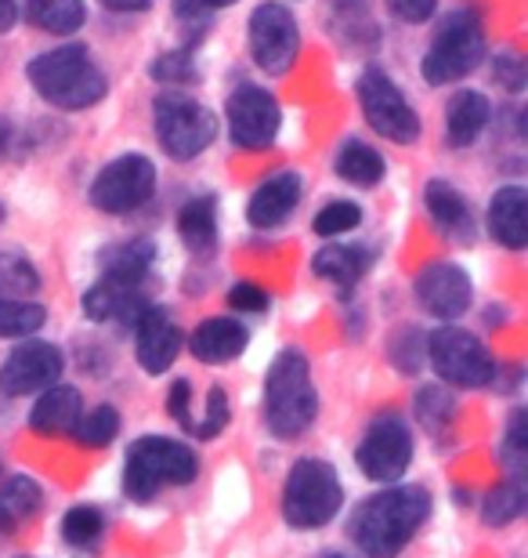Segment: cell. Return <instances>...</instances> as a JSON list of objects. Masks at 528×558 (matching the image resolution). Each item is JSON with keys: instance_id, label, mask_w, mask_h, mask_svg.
<instances>
[{"instance_id": "d6986e66", "label": "cell", "mask_w": 528, "mask_h": 558, "mask_svg": "<svg viewBox=\"0 0 528 558\" xmlns=\"http://www.w3.org/2000/svg\"><path fill=\"white\" fill-rule=\"evenodd\" d=\"M81 414H84L81 388L54 381L51 388L37 392V403L29 410V428L37 435H48V439H59V435H73Z\"/></svg>"}, {"instance_id": "f5cc1de1", "label": "cell", "mask_w": 528, "mask_h": 558, "mask_svg": "<svg viewBox=\"0 0 528 558\" xmlns=\"http://www.w3.org/2000/svg\"><path fill=\"white\" fill-rule=\"evenodd\" d=\"M19 558H29V555H19Z\"/></svg>"}, {"instance_id": "681fc988", "label": "cell", "mask_w": 528, "mask_h": 558, "mask_svg": "<svg viewBox=\"0 0 528 558\" xmlns=\"http://www.w3.org/2000/svg\"><path fill=\"white\" fill-rule=\"evenodd\" d=\"M322 558H352V555H344V551H326Z\"/></svg>"}, {"instance_id": "52a82bcc", "label": "cell", "mask_w": 528, "mask_h": 558, "mask_svg": "<svg viewBox=\"0 0 528 558\" xmlns=\"http://www.w3.org/2000/svg\"><path fill=\"white\" fill-rule=\"evenodd\" d=\"M427 363L453 388H486L496 381L500 371L481 338L464 327H453V323L427 333Z\"/></svg>"}, {"instance_id": "7a4b0ae2", "label": "cell", "mask_w": 528, "mask_h": 558, "mask_svg": "<svg viewBox=\"0 0 528 558\" xmlns=\"http://www.w3.org/2000/svg\"><path fill=\"white\" fill-rule=\"evenodd\" d=\"M26 76L44 102L65 109V113L91 109L109 92L106 70L91 59L84 44H62V48L37 54V59H29Z\"/></svg>"}, {"instance_id": "2e32d148", "label": "cell", "mask_w": 528, "mask_h": 558, "mask_svg": "<svg viewBox=\"0 0 528 558\" xmlns=\"http://www.w3.org/2000/svg\"><path fill=\"white\" fill-rule=\"evenodd\" d=\"M131 327H134V355H138L142 371L152 377L171 371L177 352H182V330H177V323L167 316V308L149 301Z\"/></svg>"}, {"instance_id": "4fadbf2b", "label": "cell", "mask_w": 528, "mask_h": 558, "mask_svg": "<svg viewBox=\"0 0 528 558\" xmlns=\"http://www.w3.org/2000/svg\"><path fill=\"white\" fill-rule=\"evenodd\" d=\"M224 120H229V135L240 149L261 153L275 145L279 128H283V109H279L275 95H268L265 87L243 84L240 92L229 95Z\"/></svg>"}, {"instance_id": "603a6c76", "label": "cell", "mask_w": 528, "mask_h": 558, "mask_svg": "<svg viewBox=\"0 0 528 558\" xmlns=\"http://www.w3.org/2000/svg\"><path fill=\"white\" fill-rule=\"evenodd\" d=\"M145 305H149V301L142 298V290L109 283V279H98V283L84 294V316L95 323H109V319L134 323Z\"/></svg>"}, {"instance_id": "484cf974", "label": "cell", "mask_w": 528, "mask_h": 558, "mask_svg": "<svg viewBox=\"0 0 528 558\" xmlns=\"http://www.w3.org/2000/svg\"><path fill=\"white\" fill-rule=\"evenodd\" d=\"M156 262V247L145 240H131V243H120V247H109L102 254V279L109 283H120V287H134L142 290L145 276H149Z\"/></svg>"}, {"instance_id": "3957f363", "label": "cell", "mask_w": 528, "mask_h": 558, "mask_svg": "<svg viewBox=\"0 0 528 558\" xmlns=\"http://www.w3.org/2000/svg\"><path fill=\"white\" fill-rule=\"evenodd\" d=\"M319 417V392L305 352H279L265 377V424L275 439H300Z\"/></svg>"}, {"instance_id": "1f68e13d", "label": "cell", "mask_w": 528, "mask_h": 558, "mask_svg": "<svg viewBox=\"0 0 528 558\" xmlns=\"http://www.w3.org/2000/svg\"><path fill=\"white\" fill-rule=\"evenodd\" d=\"M40 290V272L26 254L0 247V298H33Z\"/></svg>"}, {"instance_id": "60d3db41", "label": "cell", "mask_w": 528, "mask_h": 558, "mask_svg": "<svg viewBox=\"0 0 528 558\" xmlns=\"http://www.w3.org/2000/svg\"><path fill=\"white\" fill-rule=\"evenodd\" d=\"M152 76H156V81H167V84L193 81L196 65H193V59H188L185 51H174V54H163V59L152 65Z\"/></svg>"}, {"instance_id": "ba28073f", "label": "cell", "mask_w": 528, "mask_h": 558, "mask_svg": "<svg viewBox=\"0 0 528 558\" xmlns=\"http://www.w3.org/2000/svg\"><path fill=\"white\" fill-rule=\"evenodd\" d=\"M156 138L171 160H196L218 138V120L213 113L188 95H163L152 106Z\"/></svg>"}, {"instance_id": "44dd1931", "label": "cell", "mask_w": 528, "mask_h": 558, "mask_svg": "<svg viewBox=\"0 0 528 558\" xmlns=\"http://www.w3.org/2000/svg\"><path fill=\"white\" fill-rule=\"evenodd\" d=\"M489 236L507 251H521L528 243V193L521 185H503L489 199Z\"/></svg>"}, {"instance_id": "ffe728a7", "label": "cell", "mask_w": 528, "mask_h": 558, "mask_svg": "<svg viewBox=\"0 0 528 558\" xmlns=\"http://www.w3.org/2000/svg\"><path fill=\"white\" fill-rule=\"evenodd\" d=\"M423 204H427V215L434 221V229L442 232V236L459 240V243L475 240V215H470V204L453 182H442V178L427 182Z\"/></svg>"}, {"instance_id": "74e56055", "label": "cell", "mask_w": 528, "mask_h": 558, "mask_svg": "<svg viewBox=\"0 0 528 558\" xmlns=\"http://www.w3.org/2000/svg\"><path fill=\"white\" fill-rule=\"evenodd\" d=\"M391 360L402 374H417L420 363L427 360V338L417 327H402L391 341Z\"/></svg>"}, {"instance_id": "6da1fadb", "label": "cell", "mask_w": 528, "mask_h": 558, "mask_svg": "<svg viewBox=\"0 0 528 558\" xmlns=\"http://www.w3.org/2000/svg\"><path fill=\"white\" fill-rule=\"evenodd\" d=\"M431 494L423 486H384L366 497L347 519V537L366 558H398L431 519Z\"/></svg>"}, {"instance_id": "cb8c5ba5", "label": "cell", "mask_w": 528, "mask_h": 558, "mask_svg": "<svg viewBox=\"0 0 528 558\" xmlns=\"http://www.w3.org/2000/svg\"><path fill=\"white\" fill-rule=\"evenodd\" d=\"M373 265V251L369 247H352V243H326L311 258V272L319 279H330L336 287H355L358 279Z\"/></svg>"}, {"instance_id": "e575fe53", "label": "cell", "mask_w": 528, "mask_h": 558, "mask_svg": "<svg viewBox=\"0 0 528 558\" xmlns=\"http://www.w3.org/2000/svg\"><path fill=\"white\" fill-rule=\"evenodd\" d=\"M417 421L423 424L434 439L453 432V421H456V399L445 392V388H423L417 396Z\"/></svg>"}, {"instance_id": "ac0fdd59", "label": "cell", "mask_w": 528, "mask_h": 558, "mask_svg": "<svg viewBox=\"0 0 528 558\" xmlns=\"http://www.w3.org/2000/svg\"><path fill=\"white\" fill-rule=\"evenodd\" d=\"M246 344H250V330H246L240 319L213 316V319H204L193 330V338H188V352H193L199 363L221 366V363L240 360V355L246 352Z\"/></svg>"}, {"instance_id": "8fae6325", "label": "cell", "mask_w": 528, "mask_h": 558, "mask_svg": "<svg viewBox=\"0 0 528 558\" xmlns=\"http://www.w3.org/2000/svg\"><path fill=\"white\" fill-rule=\"evenodd\" d=\"M355 461L363 468L369 483L391 486L409 472L413 464V428L406 417L398 414H380L366 428L363 442L355 450Z\"/></svg>"}, {"instance_id": "5bb4252c", "label": "cell", "mask_w": 528, "mask_h": 558, "mask_svg": "<svg viewBox=\"0 0 528 558\" xmlns=\"http://www.w3.org/2000/svg\"><path fill=\"white\" fill-rule=\"evenodd\" d=\"M65 371V355L51 341H22L8 360L0 363V392L11 399L37 396L51 388Z\"/></svg>"}, {"instance_id": "d4e9b609", "label": "cell", "mask_w": 528, "mask_h": 558, "mask_svg": "<svg viewBox=\"0 0 528 558\" xmlns=\"http://www.w3.org/2000/svg\"><path fill=\"white\" fill-rule=\"evenodd\" d=\"M40 508H44V489L37 478L22 472L0 478V537H8L19 522L40 515Z\"/></svg>"}, {"instance_id": "4316f807", "label": "cell", "mask_w": 528, "mask_h": 558, "mask_svg": "<svg viewBox=\"0 0 528 558\" xmlns=\"http://www.w3.org/2000/svg\"><path fill=\"white\" fill-rule=\"evenodd\" d=\"M177 236L193 254H210L218 247V199L193 196L177 210Z\"/></svg>"}, {"instance_id": "7bdbcfd3", "label": "cell", "mask_w": 528, "mask_h": 558, "mask_svg": "<svg viewBox=\"0 0 528 558\" xmlns=\"http://www.w3.org/2000/svg\"><path fill=\"white\" fill-rule=\"evenodd\" d=\"M167 414L182 424V428H193V385H188L185 377L171 385V396H167Z\"/></svg>"}, {"instance_id": "e0dca14e", "label": "cell", "mask_w": 528, "mask_h": 558, "mask_svg": "<svg viewBox=\"0 0 528 558\" xmlns=\"http://www.w3.org/2000/svg\"><path fill=\"white\" fill-rule=\"evenodd\" d=\"M300 196H305V182H300V174L279 171L254 189L250 204H246V221H250L254 229H279L297 210Z\"/></svg>"}, {"instance_id": "30bf717a", "label": "cell", "mask_w": 528, "mask_h": 558, "mask_svg": "<svg viewBox=\"0 0 528 558\" xmlns=\"http://www.w3.org/2000/svg\"><path fill=\"white\" fill-rule=\"evenodd\" d=\"M156 193V163L142 153H123L106 163L87 189V199L106 215H131Z\"/></svg>"}, {"instance_id": "9a60e30c", "label": "cell", "mask_w": 528, "mask_h": 558, "mask_svg": "<svg viewBox=\"0 0 528 558\" xmlns=\"http://www.w3.org/2000/svg\"><path fill=\"white\" fill-rule=\"evenodd\" d=\"M417 298L420 308L427 316L453 323L464 312H470V301H475V283L470 276L453 262H434L417 276Z\"/></svg>"}, {"instance_id": "7402d4cb", "label": "cell", "mask_w": 528, "mask_h": 558, "mask_svg": "<svg viewBox=\"0 0 528 558\" xmlns=\"http://www.w3.org/2000/svg\"><path fill=\"white\" fill-rule=\"evenodd\" d=\"M489 117H492V106L489 98L481 92H470V87H464V92L453 95V102H449L445 109V138L453 149H470L481 131L489 128Z\"/></svg>"}, {"instance_id": "277c9868", "label": "cell", "mask_w": 528, "mask_h": 558, "mask_svg": "<svg viewBox=\"0 0 528 558\" xmlns=\"http://www.w3.org/2000/svg\"><path fill=\"white\" fill-rule=\"evenodd\" d=\"M199 475V457L193 446L167 435H142L123 461V494L138 505H149L167 486H188Z\"/></svg>"}, {"instance_id": "d6a6232c", "label": "cell", "mask_w": 528, "mask_h": 558, "mask_svg": "<svg viewBox=\"0 0 528 558\" xmlns=\"http://www.w3.org/2000/svg\"><path fill=\"white\" fill-rule=\"evenodd\" d=\"M59 533L62 544H70V548H95L106 533V515L95 505H76L62 515Z\"/></svg>"}, {"instance_id": "f1b7e54d", "label": "cell", "mask_w": 528, "mask_h": 558, "mask_svg": "<svg viewBox=\"0 0 528 558\" xmlns=\"http://www.w3.org/2000/svg\"><path fill=\"white\" fill-rule=\"evenodd\" d=\"M26 19L51 37H73L87 22L84 0H26Z\"/></svg>"}, {"instance_id": "7dc6e473", "label": "cell", "mask_w": 528, "mask_h": 558, "mask_svg": "<svg viewBox=\"0 0 528 558\" xmlns=\"http://www.w3.org/2000/svg\"><path fill=\"white\" fill-rule=\"evenodd\" d=\"M15 26V0H0V33Z\"/></svg>"}, {"instance_id": "83f0119b", "label": "cell", "mask_w": 528, "mask_h": 558, "mask_svg": "<svg viewBox=\"0 0 528 558\" xmlns=\"http://www.w3.org/2000/svg\"><path fill=\"white\" fill-rule=\"evenodd\" d=\"M333 167L347 185H358V189L380 185V178H384V171H388L384 156H380L373 145H366L363 138H347L341 149H336Z\"/></svg>"}, {"instance_id": "7c38bea8", "label": "cell", "mask_w": 528, "mask_h": 558, "mask_svg": "<svg viewBox=\"0 0 528 558\" xmlns=\"http://www.w3.org/2000/svg\"><path fill=\"white\" fill-rule=\"evenodd\" d=\"M300 51V29L294 11L275 0H265L250 15V54L257 70L268 76H286Z\"/></svg>"}, {"instance_id": "f6af8a7d", "label": "cell", "mask_w": 528, "mask_h": 558, "mask_svg": "<svg viewBox=\"0 0 528 558\" xmlns=\"http://www.w3.org/2000/svg\"><path fill=\"white\" fill-rule=\"evenodd\" d=\"M240 0H174V15L182 22H196L210 15V11H221V8H232Z\"/></svg>"}, {"instance_id": "f35d334b", "label": "cell", "mask_w": 528, "mask_h": 558, "mask_svg": "<svg viewBox=\"0 0 528 558\" xmlns=\"http://www.w3.org/2000/svg\"><path fill=\"white\" fill-rule=\"evenodd\" d=\"M224 424H229V396H224L221 385H213L207 396V410H204V417L196 421L193 435L196 439H218L224 432Z\"/></svg>"}, {"instance_id": "8d00e7d4", "label": "cell", "mask_w": 528, "mask_h": 558, "mask_svg": "<svg viewBox=\"0 0 528 558\" xmlns=\"http://www.w3.org/2000/svg\"><path fill=\"white\" fill-rule=\"evenodd\" d=\"M358 221H363V207L352 204V199H333V204H326L316 215L311 229H316L319 236L333 240V236H344V232H355Z\"/></svg>"}, {"instance_id": "bcb514c9", "label": "cell", "mask_w": 528, "mask_h": 558, "mask_svg": "<svg viewBox=\"0 0 528 558\" xmlns=\"http://www.w3.org/2000/svg\"><path fill=\"white\" fill-rule=\"evenodd\" d=\"M109 11H145L152 8V0H102Z\"/></svg>"}, {"instance_id": "b9f144b4", "label": "cell", "mask_w": 528, "mask_h": 558, "mask_svg": "<svg viewBox=\"0 0 528 558\" xmlns=\"http://www.w3.org/2000/svg\"><path fill=\"white\" fill-rule=\"evenodd\" d=\"M272 305V298H268V290H261L257 283H235L229 290V308L235 312H265Z\"/></svg>"}, {"instance_id": "9c48e42d", "label": "cell", "mask_w": 528, "mask_h": 558, "mask_svg": "<svg viewBox=\"0 0 528 558\" xmlns=\"http://www.w3.org/2000/svg\"><path fill=\"white\" fill-rule=\"evenodd\" d=\"M358 106H363L366 124L377 131L380 138L395 142V145H413L420 138V117L417 109L406 102L402 87L391 81L384 70L369 65L358 76Z\"/></svg>"}, {"instance_id": "f546056e", "label": "cell", "mask_w": 528, "mask_h": 558, "mask_svg": "<svg viewBox=\"0 0 528 558\" xmlns=\"http://www.w3.org/2000/svg\"><path fill=\"white\" fill-rule=\"evenodd\" d=\"M525 508H528L525 475H507L481 500V519H486V526H511V522H518L525 515Z\"/></svg>"}, {"instance_id": "ee69618b", "label": "cell", "mask_w": 528, "mask_h": 558, "mask_svg": "<svg viewBox=\"0 0 528 558\" xmlns=\"http://www.w3.org/2000/svg\"><path fill=\"white\" fill-rule=\"evenodd\" d=\"M391 15L398 22H406V26H423L427 19H434V8L438 0H388Z\"/></svg>"}, {"instance_id": "ab89813d", "label": "cell", "mask_w": 528, "mask_h": 558, "mask_svg": "<svg viewBox=\"0 0 528 558\" xmlns=\"http://www.w3.org/2000/svg\"><path fill=\"white\" fill-rule=\"evenodd\" d=\"M492 73H496V76H492V81H496V84H503V87H507V92H514V95H521L525 92V59H521V54L518 51H503L500 54V59L496 62H492Z\"/></svg>"}, {"instance_id": "4dcf8cb0", "label": "cell", "mask_w": 528, "mask_h": 558, "mask_svg": "<svg viewBox=\"0 0 528 558\" xmlns=\"http://www.w3.org/2000/svg\"><path fill=\"white\" fill-rule=\"evenodd\" d=\"M48 323V308L29 298H0V338H33Z\"/></svg>"}, {"instance_id": "8992f818", "label": "cell", "mask_w": 528, "mask_h": 558, "mask_svg": "<svg viewBox=\"0 0 528 558\" xmlns=\"http://www.w3.org/2000/svg\"><path fill=\"white\" fill-rule=\"evenodd\" d=\"M486 59V33L481 22L470 11H453L449 19H442L431 48L423 54V81L431 87L456 84L470 76Z\"/></svg>"}, {"instance_id": "5b68a950", "label": "cell", "mask_w": 528, "mask_h": 558, "mask_svg": "<svg viewBox=\"0 0 528 558\" xmlns=\"http://www.w3.org/2000/svg\"><path fill=\"white\" fill-rule=\"evenodd\" d=\"M283 519L290 530H322L341 515L344 486L330 461L300 457L283 486Z\"/></svg>"}, {"instance_id": "816d5d0a", "label": "cell", "mask_w": 528, "mask_h": 558, "mask_svg": "<svg viewBox=\"0 0 528 558\" xmlns=\"http://www.w3.org/2000/svg\"><path fill=\"white\" fill-rule=\"evenodd\" d=\"M0 472H4V461H0Z\"/></svg>"}, {"instance_id": "f907efd6", "label": "cell", "mask_w": 528, "mask_h": 558, "mask_svg": "<svg viewBox=\"0 0 528 558\" xmlns=\"http://www.w3.org/2000/svg\"><path fill=\"white\" fill-rule=\"evenodd\" d=\"M0 221H4V204H0Z\"/></svg>"}, {"instance_id": "d590c367", "label": "cell", "mask_w": 528, "mask_h": 558, "mask_svg": "<svg viewBox=\"0 0 528 558\" xmlns=\"http://www.w3.org/2000/svg\"><path fill=\"white\" fill-rule=\"evenodd\" d=\"M500 461L507 464V475H525V464H528V414L525 410H514L507 421V432H503V442H500Z\"/></svg>"}, {"instance_id": "836d02e7", "label": "cell", "mask_w": 528, "mask_h": 558, "mask_svg": "<svg viewBox=\"0 0 528 558\" xmlns=\"http://www.w3.org/2000/svg\"><path fill=\"white\" fill-rule=\"evenodd\" d=\"M116 435H120V414H116V407H109V403L81 414V421H76V428H73V439L87 446V450H106Z\"/></svg>"}, {"instance_id": "c3c4849f", "label": "cell", "mask_w": 528, "mask_h": 558, "mask_svg": "<svg viewBox=\"0 0 528 558\" xmlns=\"http://www.w3.org/2000/svg\"><path fill=\"white\" fill-rule=\"evenodd\" d=\"M8 135H11V131H8V124H4V120H0V153L8 149Z\"/></svg>"}]
</instances>
